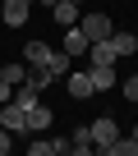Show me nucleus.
Instances as JSON below:
<instances>
[{
  "instance_id": "7",
  "label": "nucleus",
  "mask_w": 138,
  "mask_h": 156,
  "mask_svg": "<svg viewBox=\"0 0 138 156\" xmlns=\"http://www.w3.org/2000/svg\"><path fill=\"white\" fill-rule=\"evenodd\" d=\"M51 14H55V23H60V28H74V23H78V5H74V0H55Z\"/></svg>"
},
{
  "instance_id": "12",
  "label": "nucleus",
  "mask_w": 138,
  "mask_h": 156,
  "mask_svg": "<svg viewBox=\"0 0 138 156\" xmlns=\"http://www.w3.org/2000/svg\"><path fill=\"white\" fill-rule=\"evenodd\" d=\"M42 69H46L51 78H60V73L69 69V55H64V51H46V60H42Z\"/></svg>"
},
{
  "instance_id": "20",
  "label": "nucleus",
  "mask_w": 138,
  "mask_h": 156,
  "mask_svg": "<svg viewBox=\"0 0 138 156\" xmlns=\"http://www.w3.org/2000/svg\"><path fill=\"white\" fill-rule=\"evenodd\" d=\"M74 5H83V0H74Z\"/></svg>"
},
{
  "instance_id": "9",
  "label": "nucleus",
  "mask_w": 138,
  "mask_h": 156,
  "mask_svg": "<svg viewBox=\"0 0 138 156\" xmlns=\"http://www.w3.org/2000/svg\"><path fill=\"white\" fill-rule=\"evenodd\" d=\"M88 60H92V64H115L120 55H115V46H111V37H106V41H92V46H88Z\"/></svg>"
},
{
  "instance_id": "8",
  "label": "nucleus",
  "mask_w": 138,
  "mask_h": 156,
  "mask_svg": "<svg viewBox=\"0 0 138 156\" xmlns=\"http://www.w3.org/2000/svg\"><path fill=\"white\" fill-rule=\"evenodd\" d=\"M28 9H32L28 0H5V23L9 28H23L28 23Z\"/></svg>"
},
{
  "instance_id": "5",
  "label": "nucleus",
  "mask_w": 138,
  "mask_h": 156,
  "mask_svg": "<svg viewBox=\"0 0 138 156\" xmlns=\"http://www.w3.org/2000/svg\"><path fill=\"white\" fill-rule=\"evenodd\" d=\"M88 78H92V92H111L115 87V64H88Z\"/></svg>"
},
{
  "instance_id": "18",
  "label": "nucleus",
  "mask_w": 138,
  "mask_h": 156,
  "mask_svg": "<svg viewBox=\"0 0 138 156\" xmlns=\"http://www.w3.org/2000/svg\"><path fill=\"white\" fill-rule=\"evenodd\" d=\"M37 5H55V0H37Z\"/></svg>"
},
{
  "instance_id": "2",
  "label": "nucleus",
  "mask_w": 138,
  "mask_h": 156,
  "mask_svg": "<svg viewBox=\"0 0 138 156\" xmlns=\"http://www.w3.org/2000/svg\"><path fill=\"white\" fill-rule=\"evenodd\" d=\"M0 129L9 133H28V110L19 101H0Z\"/></svg>"
},
{
  "instance_id": "16",
  "label": "nucleus",
  "mask_w": 138,
  "mask_h": 156,
  "mask_svg": "<svg viewBox=\"0 0 138 156\" xmlns=\"http://www.w3.org/2000/svg\"><path fill=\"white\" fill-rule=\"evenodd\" d=\"M14 97V83H5V78H0V101H9Z\"/></svg>"
},
{
  "instance_id": "1",
  "label": "nucleus",
  "mask_w": 138,
  "mask_h": 156,
  "mask_svg": "<svg viewBox=\"0 0 138 156\" xmlns=\"http://www.w3.org/2000/svg\"><path fill=\"white\" fill-rule=\"evenodd\" d=\"M88 133H92V147L111 156V142L120 138V129H115V119H106V115H101V119H92V124H88Z\"/></svg>"
},
{
  "instance_id": "10",
  "label": "nucleus",
  "mask_w": 138,
  "mask_h": 156,
  "mask_svg": "<svg viewBox=\"0 0 138 156\" xmlns=\"http://www.w3.org/2000/svg\"><path fill=\"white\" fill-rule=\"evenodd\" d=\"M111 46H115V55L124 60V55L138 51V32H111Z\"/></svg>"
},
{
  "instance_id": "11",
  "label": "nucleus",
  "mask_w": 138,
  "mask_h": 156,
  "mask_svg": "<svg viewBox=\"0 0 138 156\" xmlns=\"http://www.w3.org/2000/svg\"><path fill=\"white\" fill-rule=\"evenodd\" d=\"M42 129H51V110L37 101V106H28V133H42Z\"/></svg>"
},
{
  "instance_id": "3",
  "label": "nucleus",
  "mask_w": 138,
  "mask_h": 156,
  "mask_svg": "<svg viewBox=\"0 0 138 156\" xmlns=\"http://www.w3.org/2000/svg\"><path fill=\"white\" fill-rule=\"evenodd\" d=\"M88 46H92V41L83 37V28H78V23H74V28H64V41H60V51H64L69 60H78V55H88Z\"/></svg>"
},
{
  "instance_id": "14",
  "label": "nucleus",
  "mask_w": 138,
  "mask_h": 156,
  "mask_svg": "<svg viewBox=\"0 0 138 156\" xmlns=\"http://www.w3.org/2000/svg\"><path fill=\"white\" fill-rule=\"evenodd\" d=\"M0 78H5V83H23V78H28V64H5V69H0Z\"/></svg>"
},
{
  "instance_id": "13",
  "label": "nucleus",
  "mask_w": 138,
  "mask_h": 156,
  "mask_svg": "<svg viewBox=\"0 0 138 156\" xmlns=\"http://www.w3.org/2000/svg\"><path fill=\"white\" fill-rule=\"evenodd\" d=\"M69 151H74V156H88V151H92V133H88V124H83V129H74V138H69Z\"/></svg>"
},
{
  "instance_id": "6",
  "label": "nucleus",
  "mask_w": 138,
  "mask_h": 156,
  "mask_svg": "<svg viewBox=\"0 0 138 156\" xmlns=\"http://www.w3.org/2000/svg\"><path fill=\"white\" fill-rule=\"evenodd\" d=\"M69 97H78V101L97 97V92H92V78H88V69H74V73H69Z\"/></svg>"
},
{
  "instance_id": "4",
  "label": "nucleus",
  "mask_w": 138,
  "mask_h": 156,
  "mask_svg": "<svg viewBox=\"0 0 138 156\" xmlns=\"http://www.w3.org/2000/svg\"><path fill=\"white\" fill-rule=\"evenodd\" d=\"M78 28H83V37H88V41H106V37H111V32H115V28H111V19H106V14H88V19H83V23H78Z\"/></svg>"
},
{
  "instance_id": "17",
  "label": "nucleus",
  "mask_w": 138,
  "mask_h": 156,
  "mask_svg": "<svg viewBox=\"0 0 138 156\" xmlns=\"http://www.w3.org/2000/svg\"><path fill=\"white\" fill-rule=\"evenodd\" d=\"M0 156H9V129H0Z\"/></svg>"
},
{
  "instance_id": "15",
  "label": "nucleus",
  "mask_w": 138,
  "mask_h": 156,
  "mask_svg": "<svg viewBox=\"0 0 138 156\" xmlns=\"http://www.w3.org/2000/svg\"><path fill=\"white\" fill-rule=\"evenodd\" d=\"M124 97H129V101L138 106V73H133V78H124Z\"/></svg>"
},
{
  "instance_id": "19",
  "label": "nucleus",
  "mask_w": 138,
  "mask_h": 156,
  "mask_svg": "<svg viewBox=\"0 0 138 156\" xmlns=\"http://www.w3.org/2000/svg\"><path fill=\"white\" fill-rule=\"evenodd\" d=\"M28 5H37V0H28Z\"/></svg>"
}]
</instances>
